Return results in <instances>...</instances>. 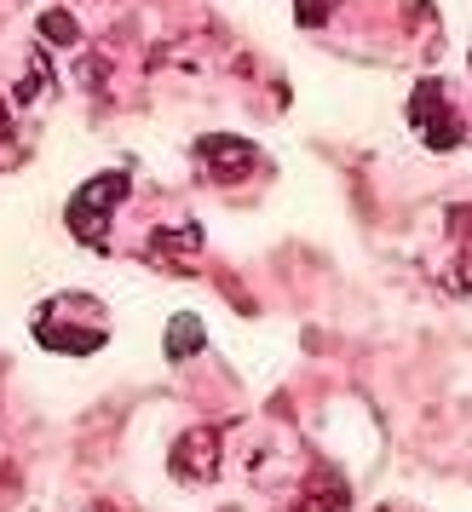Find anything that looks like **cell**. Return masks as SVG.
Instances as JSON below:
<instances>
[{
	"instance_id": "obj_1",
	"label": "cell",
	"mask_w": 472,
	"mask_h": 512,
	"mask_svg": "<svg viewBox=\"0 0 472 512\" xmlns=\"http://www.w3.org/2000/svg\"><path fill=\"white\" fill-rule=\"evenodd\" d=\"M121 196H127V173H98V179H87V185L70 196V231L81 236V242H104V219L121 208Z\"/></svg>"
},
{
	"instance_id": "obj_2",
	"label": "cell",
	"mask_w": 472,
	"mask_h": 512,
	"mask_svg": "<svg viewBox=\"0 0 472 512\" xmlns=\"http://www.w3.org/2000/svg\"><path fill=\"white\" fill-rule=\"evenodd\" d=\"M409 121H415V133H421L432 150L461 144V116L449 110L444 81H421V87H415V98H409Z\"/></svg>"
},
{
	"instance_id": "obj_3",
	"label": "cell",
	"mask_w": 472,
	"mask_h": 512,
	"mask_svg": "<svg viewBox=\"0 0 472 512\" xmlns=\"http://www.w3.org/2000/svg\"><path fill=\"white\" fill-rule=\"evenodd\" d=\"M173 472H179V478H213V472H219V438H213V432H190V438L173 449Z\"/></svg>"
},
{
	"instance_id": "obj_4",
	"label": "cell",
	"mask_w": 472,
	"mask_h": 512,
	"mask_svg": "<svg viewBox=\"0 0 472 512\" xmlns=\"http://www.w3.org/2000/svg\"><path fill=\"white\" fill-rule=\"evenodd\" d=\"M202 346V317H173V328H167V357L179 363V357H190V351Z\"/></svg>"
},
{
	"instance_id": "obj_5",
	"label": "cell",
	"mask_w": 472,
	"mask_h": 512,
	"mask_svg": "<svg viewBox=\"0 0 472 512\" xmlns=\"http://www.w3.org/2000/svg\"><path fill=\"white\" fill-rule=\"evenodd\" d=\"M196 156H208V162H219V167L254 162V150H248V144H225V139H202V150H196Z\"/></svg>"
},
{
	"instance_id": "obj_6",
	"label": "cell",
	"mask_w": 472,
	"mask_h": 512,
	"mask_svg": "<svg viewBox=\"0 0 472 512\" xmlns=\"http://www.w3.org/2000/svg\"><path fill=\"white\" fill-rule=\"evenodd\" d=\"M52 35V41H75V24L64 18V12H47V24H41Z\"/></svg>"
}]
</instances>
